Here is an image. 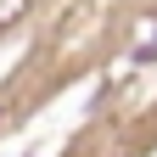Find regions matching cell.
<instances>
[{
  "mask_svg": "<svg viewBox=\"0 0 157 157\" xmlns=\"http://www.w3.org/2000/svg\"><path fill=\"white\" fill-rule=\"evenodd\" d=\"M28 6H34V0H0V34H11L17 23H23Z\"/></svg>",
  "mask_w": 157,
  "mask_h": 157,
  "instance_id": "6da1fadb",
  "label": "cell"
},
{
  "mask_svg": "<svg viewBox=\"0 0 157 157\" xmlns=\"http://www.w3.org/2000/svg\"><path fill=\"white\" fill-rule=\"evenodd\" d=\"M0 118H6V112H0Z\"/></svg>",
  "mask_w": 157,
  "mask_h": 157,
  "instance_id": "7a4b0ae2",
  "label": "cell"
}]
</instances>
